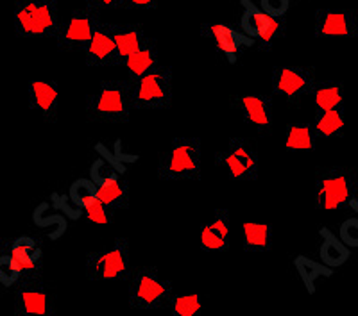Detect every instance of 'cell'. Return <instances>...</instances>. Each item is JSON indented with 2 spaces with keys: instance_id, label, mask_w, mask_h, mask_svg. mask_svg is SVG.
<instances>
[{
  "instance_id": "34",
  "label": "cell",
  "mask_w": 358,
  "mask_h": 316,
  "mask_svg": "<svg viewBox=\"0 0 358 316\" xmlns=\"http://www.w3.org/2000/svg\"><path fill=\"white\" fill-rule=\"evenodd\" d=\"M52 206L56 207L57 211L65 213L66 218H70V220H79L83 215H85L83 207L73 202V200L70 199V195L52 193Z\"/></svg>"
},
{
  "instance_id": "39",
  "label": "cell",
  "mask_w": 358,
  "mask_h": 316,
  "mask_svg": "<svg viewBox=\"0 0 358 316\" xmlns=\"http://www.w3.org/2000/svg\"><path fill=\"white\" fill-rule=\"evenodd\" d=\"M124 0H88V6L94 11L99 9H111V8H122Z\"/></svg>"
},
{
  "instance_id": "11",
  "label": "cell",
  "mask_w": 358,
  "mask_h": 316,
  "mask_svg": "<svg viewBox=\"0 0 358 316\" xmlns=\"http://www.w3.org/2000/svg\"><path fill=\"white\" fill-rule=\"evenodd\" d=\"M315 86L313 68L306 66H278L273 72L274 93L287 100H299L305 95L312 93Z\"/></svg>"
},
{
  "instance_id": "10",
  "label": "cell",
  "mask_w": 358,
  "mask_h": 316,
  "mask_svg": "<svg viewBox=\"0 0 358 316\" xmlns=\"http://www.w3.org/2000/svg\"><path fill=\"white\" fill-rule=\"evenodd\" d=\"M97 24L95 11L88 6V9L73 11L65 22H62L54 40L57 41L59 47L66 50H85L90 38L94 36Z\"/></svg>"
},
{
  "instance_id": "42",
  "label": "cell",
  "mask_w": 358,
  "mask_h": 316,
  "mask_svg": "<svg viewBox=\"0 0 358 316\" xmlns=\"http://www.w3.org/2000/svg\"><path fill=\"white\" fill-rule=\"evenodd\" d=\"M355 211V213H357V215H358V209H353Z\"/></svg>"
},
{
  "instance_id": "9",
  "label": "cell",
  "mask_w": 358,
  "mask_h": 316,
  "mask_svg": "<svg viewBox=\"0 0 358 316\" xmlns=\"http://www.w3.org/2000/svg\"><path fill=\"white\" fill-rule=\"evenodd\" d=\"M242 8H244L241 17L242 33L255 40V43H260L264 49L273 47L285 31V25L281 22V18L265 13L260 6H257L251 0H242Z\"/></svg>"
},
{
  "instance_id": "3",
  "label": "cell",
  "mask_w": 358,
  "mask_h": 316,
  "mask_svg": "<svg viewBox=\"0 0 358 316\" xmlns=\"http://www.w3.org/2000/svg\"><path fill=\"white\" fill-rule=\"evenodd\" d=\"M56 0H15V29L22 38H56L59 31Z\"/></svg>"
},
{
  "instance_id": "19",
  "label": "cell",
  "mask_w": 358,
  "mask_h": 316,
  "mask_svg": "<svg viewBox=\"0 0 358 316\" xmlns=\"http://www.w3.org/2000/svg\"><path fill=\"white\" fill-rule=\"evenodd\" d=\"M8 255L20 268L22 276H33L40 268L43 250H41L38 239L31 238V236H20L9 243Z\"/></svg>"
},
{
  "instance_id": "16",
  "label": "cell",
  "mask_w": 358,
  "mask_h": 316,
  "mask_svg": "<svg viewBox=\"0 0 358 316\" xmlns=\"http://www.w3.org/2000/svg\"><path fill=\"white\" fill-rule=\"evenodd\" d=\"M236 110L249 126L268 130L273 126V100L267 95H241L236 97Z\"/></svg>"
},
{
  "instance_id": "12",
  "label": "cell",
  "mask_w": 358,
  "mask_h": 316,
  "mask_svg": "<svg viewBox=\"0 0 358 316\" xmlns=\"http://www.w3.org/2000/svg\"><path fill=\"white\" fill-rule=\"evenodd\" d=\"M203 34L215 45L217 52H219L229 65H235L244 45L245 47H252V45H255V40L245 36L242 31H236V29L224 24L204 25Z\"/></svg>"
},
{
  "instance_id": "31",
  "label": "cell",
  "mask_w": 358,
  "mask_h": 316,
  "mask_svg": "<svg viewBox=\"0 0 358 316\" xmlns=\"http://www.w3.org/2000/svg\"><path fill=\"white\" fill-rule=\"evenodd\" d=\"M118 174L120 172L117 170L113 163L106 161L104 158H99L95 159V163L92 165V170H90V175H92V181L95 184H104V183H110L113 179H118Z\"/></svg>"
},
{
  "instance_id": "25",
  "label": "cell",
  "mask_w": 358,
  "mask_h": 316,
  "mask_svg": "<svg viewBox=\"0 0 358 316\" xmlns=\"http://www.w3.org/2000/svg\"><path fill=\"white\" fill-rule=\"evenodd\" d=\"M97 199L101 200L113 215L117 211L126 209L127 202H129V188H127V183H124L122 179L118 177L110 181V183L99 184Z\"/></svg>"
},
{
  "instance_id": "36",
  "label": "cell",
  "mask_w": 358,
  "mask_h": 316,
  "mask_svg": "<svg viewBox=\"0 0 358 316\" xmlns=\"http://www.w3.org/2000/svg\"><path fill=\"white\" fill-rule=\"evenodd\" d=\"M34 222L40 225V227H52V225H56L57 231H59V234H63V232L66 231V218L62 215H52V216H43V211H41V207L38 206V209L34 211Z\"/></svg>"
},
{
  "instance_id": "18",
  "label": "cell",
  "mask_w": 358,
  "mask_h": 316,
  "mask_svg": "<svg viewBox=\"0 0 358 316\" xmlns=\"http://www.w3.org/2000/svg\"><path fill=\"white\" fill-rule=\"evenodd\" d=\"M29 105L45 120L54 122L59 105V88L54 81H31L29 84Z\"/></svg>"
},
{
  "instance_id": "6",
  "label": "cell",
  "mask_w": 358,
  "mask_h": 316,
  "mask_svg": "<svg viewBox=\"0 0 358 316\" xmlns=\"http://www.w3.org/2000/svg\"><path fill=\"white\" fill-rule=\"evenodd\" d=\"M172 299L171 280L155 266H142L129 279V304L134 309H162Z\"/></svg>"
},
{
  "instance_id": "2",
  "label": "cell",
  "mask_w": 358,
  "mask_h": 316,
  "mask_svg": "<svg viewBox=\"0 0 358 316\" xmlns=\"http://www.w3.org/2000/svg\"><path fill=\"white\" fill-rule=\"evenodd\" d=\"M201 165V140L174 138L159 156L158 177L162 181H199Z\"/></svg>"
},
{
  "instance_id": "43",
  "label": "cell",
  "mask_w": 358,
  "mask_h": 316,
  "mask_svg": "<svg viewBox=\"0 0 358 316\" xmlns=\"http://www.w3.org/2000/svg\"><path fill=\"white\" fill-rule=\"evenodd\" d=\"M357 2H358V0H357Z\"/></svg>"
},
{
  "instance_id": "40",
  "label": "cell",
  "mask_w": 358,
  "mask_h": 316,
  "mask_svg": "<svg viewBox=\"0 0 358 316\" xmlns=\"http://www.w3.org/2000/svg\"><path fill=\"white\" fill-rule=\"evenodd\" d=\"M350 207L351 209H358V184L357 188H355V193H353V199H351L350 202Z\"/></svg>"
},
{
  "instance_id": "38",
  "label": "cell",
  "mask_w": 358,
  "mask_h": 316,
  "mask_svg": "<svg viewBox=\"0 0 358 316\" xmlns=\"http://www.w3.org/2000/svg\"><path fill=\"white\" fill-rule=\"evenodd\" d=\"M156 4H158V0H124L122 8L149 11V9H155Z\"/></svg>"
},
{
  "instance_id": "24",
  "label": "cell",
  "mask_w": 358,
  "mask_h": 316,
  "mask_svg": "<svg viewBox=\"0 0 358 316\" xmlns=\"http://www.w3.org/2000/svg\"><path fill=\"white\" fill-rule=\"evenodd\" d=\"M244 250L251 254H264L273 245V229L267 223L245 222L242 225Z\"/></svg>"
},
{
  "instance_id": "17",
  "label": "cell",
  "mask_w": 358,
  "mask_h": 316,
  "mask_svg": "<svg viewBox=\"0 0 358 316\" xmlns=\"http://www.w3.org/2000/svg\"><path fill=\"white\" fill-rule=\"evenodd\" d=\"M17 315H52V299L40 283H27L17 292Z\"/></svg>"
},
{
  "instance_id": "22",
  "label": "cell",
  "mask_w": 358,
  "mask_h": 316,
  "mask_svg": "<svg viewBox=\"0 0 358 316\" xmlns=\"http://www.w3.org/2000/svg\"><path fill=\"white\" fill-rule=\"evenodd\" d=\"M120 63L126 66V70H127V73H129L131 79L142 77L143 73L151 72L155 66L159 65L158 47H156L155 40H151V38H149L143 47H140L136 52H133L131 56H127L126 59H122Z\"/></svg>"
},
{
  "instance_id": "1",
  "label": "cell",
  "mask_w": 358,
  "mask_h": 316,
  "mask_svg": "<svg viewBox=\"0 0 358 316\" xmlns=\"http://www.w3.org/2000/svg\"><path fill=\"white\" fill-rule=\"evenodd\" d=\"M133 111L129 81H102L86 102V113L95 122H127Z\"/></svg>"
},
{
  "instance_id": "28",
  "label": "cell",
  "mask_w": 358,
  "mask_h": 316,
  "mask_svg": "<svg viewBox=\"0 0 358 316\" xmlns=\"http://www.w3.org/2000/svg\"><path fill=\"white\" fill-rule=\"evenodd\" d=\"M317 134L310 123H290L285 133V149L289 152H306L315 149Z\"/></svg>"
},
{
  "instance_id": "27",
  "label": "cell",
  "mask_w": 358,
  "mask_h": 316,
  "mask_svg": "<svg viewBox=\"0 0 358 316\" xmlns=\"http://www.w3.org/2000/svg\"><path fill=\"white\" fill-rule=\"evenodd\" d=\"M294 266H296L297 273L301 277L305 288L308 289L310 295L315 293V280L319 277H331L334 276V268H330L324 263H317V261L310 259L306 255H297L294 259Z\"/></svg>"
},
{
  "instance_id": "21",
  "label": "cell",
  "mask_w": 358,
  "mask_h": 316,
  "mask_svg": "<svg viewBox=\"0 0 358 316\" xmlns=\"http://www.w3.org/2000/svg\"><path fill=\"white\" fill-rule=\"evenodd\" d=\"M319 236L322 239L321 248H319L322 263L328 264L330 268H338L342 264H346L348 259L351 257V248L328 227H322L319 231Z\"/></svg>"
},
{
  "instance_id": "30",
  "label": "cell",
  "mask_w": 358,
  "mask_h": 316,
  "mask_svg": "<svg viewBox=\"0 0 358 316\" xmlns=\"http://www.w3.org/2000/svg\"><path fill=\"white\" fill-rule=\"evenodd\" d=\"M70 199L78 206L85 207L86 204H90L94 199H97V184L92 181V179H78L73 181L72 186L69 190Z\"/></svg>"
},
{
  "instance_id": "26",
  "label": "cell",
  "mask_w": 358,
  "mask_h": 316,
  "mask_svg": "<svg viewBox=\"0 0 358 316\" xmlns=\"http://www.w3.org/2000/svg\"><path fill=\"white\" fill-rule=\"evenodd\" d=\"M312 127L313 130H315V134H317V140L338 138V136H342V133H344V127H346L344 111H342V107L341 110L319 111Z\"/></svg>"
},
{
  "instance_id": "20",
  "label": "cell",
  "mask_w": 358,
  "mask_h": 316,
  "mask_svg": "<svg viewBox=\"0 0 358 316\" xmlns=\"http://www.w3.org/2000/svg\"><path fill=\"white\" fill-rule=\"evenodd\" d=\"M110 31L115 40V47H117L120 61L133 52H136L149 40L140 25H110Z\"/></svg>"
},
{
  "instance_id": "5",
  "label": "cell",
  "mask_w": 358,
  "mask_h": 316,
  "mask_svg": "<svg viewBox=\"0 0 358 316\" xmlns=\"http://www.w3.org/2000/svg\"><path fill=\"white\" fill-rule=\"evenodd\" d=\"M358 181L351 168H321L315 179V204L322 211L350 207Z\"/></svg>"
},
{
  "instance_id": "23",
  "label": "cell",
  "mask_w": 358,
  "mask_h": 316,
  "mask_svg": "<svg viewBox=\"0 0 358 316\" xmlns=\"http://www.w3.org/2000/svg\"><path fill=\"white\" fill-rule=\"evenodd\" d=\"M313 104L317 111L341 110L344 105V86L341 81H324L313 86Z\"/></svg>"
},
{
  "instance_id": "7",
  "label": "cell",
  "mask_w": 358,
  "mask_h": 316,
  "mask_svg": "<svg viewBox=\"0 0 358 316\" xmlns=\"http://www.w3.org/2000/svg\"><path fill=\"white\" fill-rule=\"evenodd\" d=\"M86 276L95 283H115L126 279L129 276L127 239H115L111 247L92 252L86 259Z\"/></svg>"
},
{
  "instance_id": "14",
  "label": "cell",
  "mask_w": 358,
  "mask_h": 316,
  "mask_svg": "<svg viewBox=\"0 0 358 316\" xmlns=\"http://www.w3.org/2000/svg\"><path fill=\"white\" fill-rule=\"evenodd\" d=\"M229 241H231V223H229L228 209H215L199 231L201 248L208 254H219L228 250Z\"/></svg>"
},
{
  "instance_id": "33",
  "label": "cell",
  "mask_w": 358,
  "mask_h": 316,
  "mask_svg": "<svg viewBox=\"0 0 358 316\" xmlns=\"http://www.w3.org/2000/svg\"><path fill=\"white\" fill-rule=\"evenodd\" d=\"M83 211H85L86 218L92 223H97V225H106V223H110L111 215H113V213H111V211L99 199H94L90 204H86V206L83 207Z\"/></svg>"
},
{
  "instance_id": "29",
  "label": "cell",
  "mask_w": 358,
  "mask_h": 316,
  "mask_svg": "<svg viewBox=\"0 0 358 316\" xmlns=\"http://www.w3.org/2000/svg\"><path fill=\"white\" fill-rule=\"evenodd\" d=\"M169 308L174 316H199L203 311V296L197 293L176 295L169 300Z\"/></svg>"
},
{
  "instance_id": "35",
  "label": "cell",
  "mask_w": 358,
  "mask_h": 316,
  "mask_svg": "<svg viewBox=\"0 0 358 316\" xmlns=\"http://www.w3.org/2000/svg\"><path fill=\"white\" fill-rule=\"evenodd\" d=\"M338 238L350 248H358V216L348 218L338 227Z\"/></svg>"
},
{
  "instance_id": "41",
  "label": "cell",
  "mask_w": 358,
  "mask_h": 316,
  "mask_svg": "<svg viewBox=\"0 0 358 316\" xmlns=\"http://www.w3.org/2000/svg\"><path fill=\"white\" fill-rule=\"evenodd\" d=\"M0 293H2V284H0Z\"/></svg>"
},
{
  "instance_id": "13",
  "label": "cell",
  "mask_w": 358,
  "mask_h": 316,
  "mask_svg": "<svg viewBox=\"0 0 358 316\" xmlns=\"http://www.w3.org/2000/svg\"><path fill=\"white\" fill-rule=\"evenodd\" d=\"M358 22L353 11L348 9H319L315 15V36L317 38H355Z\"/></svg>"
},
{
  "instance_id": "37",
  "label": "cell",
  "mask_w": 358,
  "mask_h": 316,
  "mask_svg": "<svg viewBox=\"0 0 358 316\" xmlns=\"http://www.w3.org/2000/svg\"><path fill=\"white\" fill-rule=\"evenodd\" d=\"M260 8L273 17L283 18L290 9V0H260Z\"/></svg>"
},
{
  "instance_id": "15",
  "label": "cell",
  "mask_w": 358,
  "mask_h": 316,
  "mask_svg": "<svg viewBox=\"0 0 358 316\" xmlns=\"http://www.w3.org/2000/svg\"><path fill=\"white\" fill-rule=\"evenodd\" d=\"M85 56L88 66H111L120 63L110 25L97 24L94 36L85 47Z\"/></svg>"
},
{
  "instance_id": "32",
  "label": "cell",
  "mask_w": 358,
  "mask_h": 316,
  "mask_svg": "<svg viewBox=\"0 0 358 316\" xmlns=\"http://www.w3.org/2000/svg\"><path fill=\"white\" fill-rule=\"evenodd\" d=\"M20 279L22 272L20 268L15 264V261L8 254L0 255V284L6 286V288H11V286L18 284Z\"/></svg>"
},
{
  "instance_id": "4",
  "label": "cell",
  "mask_w": 358,
  "mask_h": 316,
  "mask_svg": "<svg viewBox=\"0 0 358 316\" xmlns=\"http://www.w3.org/2000/svg\"><path fill=\"white\" fill-rule=\"evenodd\" d=\"M134 110L163 111L172 104V68L158 65L142 77L129 79Z\"/></svg>"
},
{
  "instance_id": "8",
  "label": "cell",
  "mask_w": 358,
  "mask_h": 316,
  "mask_svg": "<svg viewBox=\"0 0 358 316\" xmlns=\"http://www.w3.org/2000/svg\"><path fill=\"white\" fill-rule=\"evenodd\" d=\"M258 152L249 140L231 138L217 154V167L238 183H252L258 179Z\"/></svg>"
}]
</instances>
